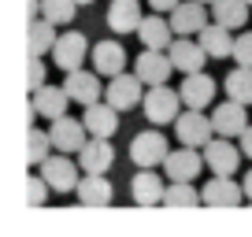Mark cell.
I'll return each instance as SVG.
<instances>
[{
    "instance_id": "9a60e30c",
    "label": "cell",
    "mask_w": 252,
    "mask_h": 237,
    "mask_svg": "<svg viewBox=\"0 0 252 237\" xmlns=\"http://www.w3.org/2000/svg\"><path fill=\"white\" fill-rule=\"evenodd\" d=\"M171 59H174V71H182V74H193V71H204V63L212 59V56L204 52V45L200 41H193V37H178V41H171Z\"/></svg>"
},
{
    "instance_id": "e575fe53",
    "label": "cell",
    "mask_w": 252,
    "mask_h": 237,
    "mask_svg": "<svg viewBox=\"0 0 252 237\" xmlns=\"http://www.w3.org/2000/svg\"><path fill=\"white\" fill-rule=\"evenodd\" d=\"M237 141H241V152H245V156H249V159H252V126H249V130H245V134H241V137H237Z\"/></svg>"
},
{
    "instance_id": "d4e9b609",
    "label": "cell",
    "mask_w": 252,
    "mask_h": 237,
    "mask_svg": "<svg viewBox=\"0 0 252 237\" xmlns=\"http://www.w3.org/2000/svg\"><path fill=\"white\" fill-rule=\"evenodd\" d=\"M137 37H141L145 48H171V41L178 37V33H174L171 19L149 15V19H141V26H137Z\"/></svg>"
},
{
    "instance_id": "cb8c5ba5",
    "label": "cell",
    "mask_w": 252,
    "mask_h": 237,
    "mask_svg": "<svg viewBox=\"0 0 252 237\" xmlns=\"http://www.w3.org/2000/svg\"><path fill=\"white\" fill-rule=\"evenodd\" d=\"M78 200L82 204H89V207H104V204H111V197H115V189H111V182L104 178V174H82V182H78Z\"/></svg>"
},
{
    "instance_id": "5b68a950",
    "label": "cell",
    "mask_w": 252,
    "mask_h": 237,
    "mask_svg": "<svg viewBox=\"0 0 252 237\" xmlns=\"http://www.w3.org/2000/svg\"><path fill=\"white\" fill-rule=\"evenodd\" d=\"M145 82H141V74H115V78L108 82V89H104V100L111 104V108H119V111H130V108H137V104L145 100Z\"/></svg>"
},
{
    "instance_id": "ba28073f",
    "label": "cell",
    "mask_w": 252,
    "mask_h": 237,
    "mask_svg": "<svg viewBox=\"0 0 252 237\" xmlns=\"http://www.w3.org/2000/svg\"><path fill=\"white\" fill-rule=\"evenodd\" d=\"M134 71L141 74L145 86H163V82L171 78V71H174V59H171L167 48H145L134 59Z\"/></svg>"
},
{
    "instance_id": "277c9868",
    "label": "cell",
    "mask_w": 252,
    "mask_h": 237,
    "mask_svg": "<svg viewBox=\"0 0 252 237\" xmlns=\"http://www.w3.org/2000/svg\"><path fill=\"white\" fill-rule=\"evenodd\" d=\"M237 145H241V141H237ZM237 145H234V137L215 134L212 141L204 145V163H208V171H212V174H237V163H241V156H245Z\"/></svg>"
},
{
    "instance_id": "484cf974",
    "label": "cell",
    "mask_w": 252,
    "mask_h": 237,
    "mask_svg": "<svg viewBox=\"0 0 252 237\" xmlns=\"http://www.w3.org/2000/svg\"><path fill=\"white\" fill-rule=\"evenodd\" d=\"M249 0H212V19L215 23H222V26H245L249 23Z\"/></svg>"
},
{
    "instance_id": "8d00e7d4",
    "label": "cell",
    "mask_w": 252,
    "mask_h": 237,
    "mask_svg": "<svg viewBox=\"0 0 252 237\" xmlns=\"http://www.w3.org/2000/svg\"><path fill=\"white\" fill-rule=\"evenodd\" d=\"M241 185H245V197H249V200H252V171H249V174H245V182H241Z\"/></svg>"
},
{
    "instance_id": "4dcf8cb0",
    "label": "cell",
    "mask_w": 252,
    "mask_h": 237,
    "mask_svg": "<svg viewBox=\"0 0 252 237\" xmlns=\"http://www.w3.org/2000/svg\"><path fill=\"white\" fill-rule=\"evenodd\" d=\"M200 200L204 197L193 189V182H171L163 193V204H171V207H197Z\"/></svg>"
},
{
    "instance_id": "836d02e7",
    "label": "cell",
    "mask_w": 252,
    "mask_h": 237,
    "mask_svg": "<svg viewBox=\"0 0 252 237\" xmlns=\"http://www.w3.org/2000/svg\"><path fill=\"white\" fill-rule=\"evenodd\" d=\"M45 86V59L41 56H30V93Z\"/></svg>"
},
{
    "instance_id": "ffe728a7",
    "label": "cell",
    "mask_w": 252,
    "mask_h": 237,
    "mask_svg": "<svg viewBox=\"0 0 252 237\" xmlns=\"http://www.w3.org/2000/svg\"><path fill=\"white\" fill-rule=\"evenodd\" d=\"M78 163H82V171H89V174H104L115 163V148L108 145V137H89L78 148Z\"/></svg>"
},
{
    "instance_id": "e0dca14e",
    "label": "cell",
    "mask_w": 252,
    "mask_h": 237,
    "mask_svg": "<svg viewBox=\"0 0 252 237\" xmlns=\"http://www.w3.org/2000/svg\"><path fill=\"white\" fill-rule=\"evenodd\" d=\"M163 193H167L163 178H159V174H152V167H137L134 182H130V197H134V204H141V207L163 204Z\"/></svg>"
},
{
    "instance_id": "d590c367",
    "label": "cell",
    "mask_w": 252,
    "mask_h": 237,
    "mask_svg": "<svg viewBox=\"0 0 252 237\" xmlns=\"http://www.w3.org/2000/svg\"><path fill=\"white\" fill-rule=\"evenodd\" d=\"M149 4H152L156 11H171V8H178L182 0H149Z\"/></svg>"
},
{
    "instance_id": "52a82bcc",
    "label": "cell",
    "mask_w": 252,
    "mask_h": 237,
    "mask_svg": "<svg viewBox=\"0 0 252 237\" xmlns=\"http://www.w3.org/2000/svg\"><path fill=\"white\" fill-rule=\"evenodd\" d=\"M167 156H171V148H167V137L159 130H145L130 141V159L137 167H163Z\"/></svg>"
},
{
    "instance_id": "ac0fdd59",
    "label": "cell",
    "mask_w": 252,
    "mask_h": 237,
    "mask_svg": "<svg viewBox=\"0 0 252 237\" xmlns=\"http://www.w3.org/2000/svg\"><path fill=\"white\" fill-rule=\"evenodd\" d=\"M141 4L137 0H111V8H108V15H104V23H108V30L111 33H137V26H141Z\"/></svg>"
},
{
    "instance_id": "4316f807",
    "label": "cell",
    "mask_w": 252,
    "mask_h": 237,
    "mask_svg": "<svg viewBox=\"0 0 252 237\" xmlns=\"http://www.w3.org/2000/svg\"><path fill=\"white\" fill-rule=\"evenodd\" d=\"M56 23H48L45 15H37V19H30V56H48L52 52V45H56Z\"/></svg>"
},
{
    "instance_id": "1f68e13d",
    "label": "cell",
    "mask_w": 252,
    "mask_h": 237,
    "mask_svg": "<svg viewBox=\"0 0 252 237\" xmlns=\"http://www.w3.org/2000/svg\"><path fill=\"white\" fill-rule=\"evenodd\" d=\"M48 193H52V185L45 182V174H30V182H26V200H30L33 207H41L48 200Z\"/></svg>"
},
{
    "instance_id": "8fae6325",
    "label": "cell",
    "mask_w": 252,
    "mask_h": 237,
    "mask_svg": "<svg viewBox=\"0 0 252 237\" xmlns=\"http://www.w3.org/2000/svg\"><path fill=\"white\" fill-rule=\"evenodd\" d=\"M200 167H204V152L189 148V145H182L178 152H171V156L163 159V174L171 182H193L200 174Z\"/></svg>"
},
{
    "instance_id": "30bf717a",
    "label": "cell",
    "mask_w": 252,
    "mask_h": 237,
    "mask_svg": "<svg viewBox=\"0 0 252 237\" xmlns=\"http://www.w3.org/2000/svg\"><path fill=\"white\" fill-rule=\"evenodd\" d=\"M48 134H52L56 152H67V156H71V152H78L82 145L89 141V130H86V122H82V118H67V115L52 118Z\"/></svg>"
},
{
    "instance_id": "7a4b0ae2",
    "label": "cell",
    "mask_w": 252,
    "mask_h": 237,
    "mask_svg": "<svg viewBox=\"0 0 252 237\" xmlns=\"http://www.w3.org/2000/svg\"><path fill=\"white\" fill-rule=\"evenodd\" d=\"M174 134H178V145L204 148L215 137V122H212V115H204V108H186L174 118Z\"/></svg>"
},
{
    "instance_id": "f546056e",
    "label": "cell",
    "mask_w": 252,
    "mask_h": 237,
    "mask_svg": "<svg viewBox=\"0 0 252 237\" xmlns=\"http://www.w3.org/2000/svg\"><path fill=\"white\" fill-rule=\"evenodd\" d=\"M52 134L48 130H30V137H26V159H30V167H41L48 156H52Z\"/></svg>"
},
{
    "instance_id": "6da1fadb",
    "label": "cell",
    "mask_w": 252,
    "mask_h": 237,
    "mask_svg": "<svg viewBox=\"0 0 252 237\" xmlns=\"http://www.w3.org/2000/svg\"><path fill=\"white\" fill-rule=\"evenodd\" d=\"M182 93H174L171 86H149V93H145V100H141V111H145V118L149 122H156V126H167V122H174V118L182 115Z\"/></svg>"
},
{
    "instance_id": "603a6c76",
    "label": "cell",
    "mask_w": 252,
    "mask_h": 237,
    "mask_svg": "<svg viewBox=\"0 0 252 237\" xmlns=\"http://www.w3.org/2000/svg\"><path fill=\"white\" fill-rule=\"evenodd\" d=\"M93 67L104 78L123 74L126 71V48L119 45V41H100V45H93Z\"/></svg>"
},
{
    "instance_id": "d6986e66",
    "label": "cell",
    "mask_w": 252,
    "mask_h": 237,
    "mask_svg": "<svg viewBox=\"0 0 252 237\" xmlns=\"http://www.w3.org/2000/svg\"><path fill=\"white\" fill-rule=\"evenodd\" d=\"M215 78L212 74H204V71H193V74H186V82L178 86V93H182V100H186V108H208V104L215 100Z\"/></svg>"
},
{
    "instance_id": "7c38bea8",
    "label": "cell",
    "mask_w": 252,
    "mask_h": 237,
    "mask_svg": "<svg viewBox=\"0 0 252 237\" xmlns=\"http://www.w3.org/2000/svg\"><path fill=\"white\" fill-rule=\"evenodd\" d=\"M67 104H71V93H67V86H41V89H33L30 111L52 122V118L67 115Z\"/></svg>"
},
{
    "instance_id": "7402d4cb",
    "label": "cell",
    "mask_w": 252,
    "mask_h": 237,
    "mask_svg": "<svg viewBox=\"0 0 252 237\" xmlns=\"http://www.w3.org/2000/svg\"><path fill=\"white\" fill-rule=\"evenodd\" d=\"M197 41L204 45V52L212 56V59H230V56H234V33H230V26L215 23V19H212V26H204V30L197 33Z\"/></svg>"
},
{
    "instance_id": "83f0119b",
    "label": "cell",
    "mask_w": 252,
    "mask_h": 237,
    "mask_svg": "<svg viewBox=\"0 0 252 237\" xmlns=\"http://www.w3.org/2000/svg\"><path fill=\"white\" fill-rule=\"evenodd\" d=\"M222 89H226L230 100H241V104H252V67H241L237 63L234 71L222 78Z\"/></svg>"
},
{
    "instance_id": "f35d334b",
    "label": "cell",
    "mask_w": 252,
    "mask_h": 237,
    "mask_svg": "<svg viewBox=\"0 0 252 237\" xmlns=\"http://www.w3.org/2000/svg\"><path fill=\"white\" fill-rule=\"evenodd\" d=\"M200 4H212V0H200Z\"/></svg>"
},
{
    "instance_id": "d6a6232c",
    "label": "cell",
    "mask_w": 252,
    "mask_h": 237,
    "mask_svg": "<svg viewBox=\"0 0 252 237\" xmlns=\"http://www.w3.org/2000/svg\"><path fill=\"white\" fill-rule=\"evenodd\" d=\"M234 59L241 67H252V30H245V33L234 37Z\"/></svg>"
},
{
    "instance_id": "74e56055",
    "label": "cell",
    "mask_w": 252,
    "mask_h": 237,
    "mask_svg": "<svg viewBox=\"0 0 252 237\" xmlns=\"http://www.w3.org/2000/svg\"><path fill=\"white\" fill-rule=\"evenodd\" d=\"M78 4H93V0H78Z\"/></svg>"
},
{
    "instance_id": "ab89813d",
    "label": "cell",
    "mask_w": 252,
    "mask_h": 237,
    "mask_svg": "<svg viewBox=\"0 0 252 237\" xmlns=\"http://www.w3.org/2000/svg\"><path fill=\"white\" fill-rule=\"evenodd\" d=\"M249 4H252V0H249Z\"/></svg>"
},
{
    "instance_id": "4fadbf2b",
    "label": "cell",
    "mask_w": 252,
    "mask_h": 237,
    "mask_svg": "<svg viewBox=\"0 0 252 237\" xmlns=\"http://www.w3.org/2000/svg\"><path fill=\"white\" fill-rule=\"evenodd\" d=\"M171 26L178 37H197L208 26V11L200 0H182L178 8H171Z\"/></svg>"
},
{
    "instance_id": "f1b7e54d",
    "label": "cell",
    "mask_w": 252,
    "mask_h": 237,
    "mask_svg": "<svg viewBox=\"0 0 252 237\" xmlns=\"http://www.w3.org/2000/svg\"><path fill=\"white\" fill-rule=\"evenodd\" d=\"M78 0H41V15L48 19V23H56V26H67V23H74V15H78Z\"/></svg>"
},
{
    "instance_id": "2e32d148",
    "label": "cell",
    "mask_w": 252,
    "mask_h": 237,
    "mask_svg": "<svg viewBox=\"0 0 252 237\" xmlns=\"http://www.w3.org/2000/svg\"><path fill=\"white\" fill-rule=\"evenodd\" d=\"M200 197H204V204H212V207H234V204H241V200H249L245 197V185H237L230 174H215L212 182L200 189Z\"/></svg>"
},
{
    "instance_id": "9c48e42d",
    "label": "cell",
    "mask_w": 252,
    "mask_h": 237,
    "mask_svg": "<svg viewBox=\"0 0 252 237\" xmlns=\"http://www.w3.org/2000/svg\"><path fill=\"white\" fill-rule=\"evenodd\" d=\"M67 93H71V100L74 104H82V108H89V104H96L104 96V89L108 86H100V71H86V67H78V71H67Z\"/></svg>"
},
{
    "instance_id": "8992f818",
    "label": "cell",
    "mask_w": 252,
    "mask_h": 237,
    "mask_svg": "<svg viewBox=\"0 0 252 237\" xmlns=\"http://www.w3.org/2000/svg\"><path fill=\"white\" fill-rule=\"evenodd\" d=\"M48 56H52V63L60 67L63 74H67V71H78V67L86 63V56H89V41L82 37L78 30H71V33H60Z\"/></svg>"
},
{
    "instance_id": "5bb4252c",
    "label": "cell",
    "mask_w": 252,
    "mask_h": 237,
    "mask_svg": "<svg viewBox=\"0 0 252 237\" xmlns=\"http://www.w3.org/2000/svg\"><path fill=\"white\" fill-rule=\"evenodd\" d=\"M245 108H249V104L230 100V96H226V104H219V108L212 111L215 134H222V137H241L245 130H249V115H245Z\"/></svg>"
},
{
    "instance_id": "3957f363",
    "label": "cell",
    "mask_w": 252,
    "mask_h": 237,
    "mask_svg": "<svg viewBox=\"0 0 252 237\" xmlns=\"http://www.w3.org/2000/svg\"><path fill=\"white\" fill-rule=\"evenodd\" d=\"M41 174H45V182L52 185V193H74L82 182V163H74V159H67V152H56V156H48L45 163L37 167Z\"/></svg>"
},
{
    "instance_id": "44dd1931",
    "label": "cell",
    "mask_w": 252,
    "mask_h": 237,
    "mask_svg": "<svg viewBox=\"0 0 252 237\" xmlns=\"http://www.w3.org/2000/svg\"><path fill=\"white\" fill-rule=\"evenodd\" d=\"M82 122H86L89 137H111L119 130V108H111L108 100H104V104L96 100V104H89V108H86Z\"/></svg>"
}]
</instances>
